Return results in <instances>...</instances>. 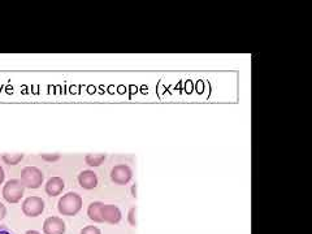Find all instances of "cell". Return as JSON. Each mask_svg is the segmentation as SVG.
I'll use <instances>...</instances> for the list:
<instances>
[{"label":"cell","instance_id":"17","mask_svg":"<svg viewBox=\"0 0 312 234\" xmlns=\"http://www.w3.org/2000/svg\"><path fill=\"white\" fill-rule=\"evenodd\" d=\"M0 234H13L11 230H9L7 226L4 225H0Z\"/></svg>","mask_w":312,"mask_h":234},{"label":"cell","instance_id":"3","mask_svg":"<svg viewBox=\"0 0 312 234\" xmlns=\"http://www.w3.org/2000/svg\"><path fill=\"white\" fill-rule=\"evenodd\" d=\"M24 185L18 180H9L3 187V197L8 203H18L24 197Z\"/></svg>","mask_w":312,"mask_h":234},{"label":"cell","instance_id":"12","mask_svg":"<svg viewBox=\"0 0 312 234\" xmlns=\"http://www.w3.org/2000/svg\"><path fill=\"white\" fill-rule=\"evenodd\" d=\"M3 162L6 163V164L8 165H17L21 160L24 159V155L23 153H6V155H3Z\"/></svg>","mask_w":312,"mask_h":234},{"label":"cell","instance_id":"11","mask_svg":"<svg viewBox=\"0 0 312 234\" xmlns=\"http://www.w3.org/2000/svg\"><path fill=\"white\" fill-rule=\"evenodd\" d=\"M104 160H106V155H103V153H89L85 158V162L90 167H99V165L103 164Z\"/></svg>","mask_w":312,"mask_h":234},{"label":"cell","instance_id":"18","mask_svg":"<svg viewBox=\"0 0 312 234\" xmlns=\"http://www.w3.org/2000/svg\"><path fill=\"white\" fill-rule=\"evenodd\" d=\"M4 177H6V174H4V170H3V168L0 167V184H3L4 182Z\"/></svg>","mask_w":312,"mask_h":234},{"label":"cell","instance_id":"2","mask_svg":"<svg viewBox=\"0 0 312 234\" xmlns=\"http://www.w3.org/2000/svg\"><path fill=\"white\" fill-rule=\"evenodd\" d=\"M43 176L42 170L36 167H25L21 170V184L28 189H38L42 186Z\"/></svg>","mask_w":312,"mask_h":234},{"label":"cell","instance_id":"8","mask_svg":"<svg viewBox=\"0 0 312 234\" xmlns=\"http://www.w3.org/2000/svg\"><path fill=\"white\" fill-rule=\"evenodd\" d=\"M78 182L84 189L92 190L98 186V177L92 170H84L78 174Z\"/></svg>","mask_w":312,"mask_h":234},{"label":"cell","instance_id":"13","mask_svg":"<svg viewBox=\"0 0 312 234\" xmlns=\"http://www.w3.org/2000/svg\"><path fill=\"white\" fill-rule=\"evenodd\" d=\"M81 234H102L101 229L96 228V226H85L84 229L81 230Z\"/></svg>","mask_w":312,"mask_h":234},{"label":"cell","instance_id":"10","mask_svg":"<svg viewBox=\"0 0 312 234\" xmlns=\"http://www.w3.org/2000/svg\"><path fill=\"white\" fill-rule=\"evenodd\" d=\"M104 203L102 202H94L87 208V215H89L90 220L95 221V223H103L102 219V208H103Z\"/></svg>","mask_w":312,"mask_h":234},{"label":"cell","instance_id":"6","mask_svg":"<svg viewBox=\"0 0 312 234\" xmlns=\"http://www.w3.org/2000/svg\"><path fill=\"white\" fill-rule=\"evenodd\" d=\"M121 211L119 209V207L113 206V204H104L103 208H102V219H103V223L108 224H119L121 221Z\"/></svg>","mask_w":312,"mask_h":234},{"label":"cell","instance_id":"4","mask_svg":"<svg viewBox=\"0 0 312 234\" xmlns=\"http://www.w3.org/2000/svg\"><path fill=\"white\" fill-rule=\"evenodd\" d=\"M45 211V202L39 197H29L23 203V212L28 218H36Z\"/></svg>","mask_w":312,"mask_h":234},{"label":"cell","instance_id":"9","mask_svg":"<svg viewBox=\"0 0 312 234\" xmlns=\"http://www.w3.org/2000/svg\"><path fill=\"white\" fill-rule=\"evenodd\" d=\"M64 180L60 177H51L47 182H46V192L50 197H57L60 192L64 190Z\"/></svg>","mask_w":312,"mask_h":234},{"label":"cell","instance_id":"19","mask_svg":"<svg viewBox=\"0 0 312 234\" xmlns=\"http://www.w3.org/2000/svg\"><path fill=\"white\" fill-rule=\"evenodd\" d=\"M25 234H41L38 230H28Z\"/></svg>","mask_w":312,"mask_h":234},{"label":"cell","instance_id":"1","mask_svg":"<svg viewBox=\"0 0 312 234\" xmlns=\"http://www.w3.org/2000/svg\"><path fill=\"white\" fill-rule=\"evenodd\" d=\"M59 212L65 216H74L82 208V198L77 192H67L57 203Z\"/></svg>","mask_w":312,"mask_h":234},{"label":"cell","instance_id":"5","mask_svg":"<svg viewBox=\"0 0 312 234\" xmlns=\"http://www.w3.org/2000/svg\"><path fill=\"white\" fill-rule=\"evenodd\" d=\"M133 177V172L130 168L125 164H119L112 169L111 180L117 185H126L130 182Z\"/></svg>","mask_w":312,"mask_h":234},{"label":"cell","instance_id":"20","mask_svg":"<svg viewBox=\"0 0 312 234\" xmlns=\"http://www.w3.org/2000/svg\"><path fill=\"white\" fill-rule=\"evenodd\" d=\"M135 185H133V187H131V191H133V197H136V192H135Z\"/></svg>","mask_w":312,"mask_h":234},{"label":"cell","instance_id":"16","mask_svg":"<svg viewBox=\"0 0 312 234\" xmlns=\"http://www.w3.org/2000/svg\"><path fill=\"white\" fill-rule=\"evenodd\" d=\"M6 213H7L6 206H4L3 203H0V220H3V219L6 218Z\"/></svg>","mask_w":312,"mask_h":234},{"label":"cell","instance_id":"14","mask_svg":"<svg viewBox=\"0 0 312 234\" xmlns=\"http://www.w3.org/2000/svg\"><path fill=\"white\" fill-rule=\"evenodd\" d=\"M42 159H45L46 162H57L59 159H60V155L59 153H43L42 155Z\"/></svg>","mask_w":312,"mask_h":234},{"label":"cell","instance_id":"7","mask_svg":"<svg viewBox=\"0 0 312 234\" xmlns=\"http://www.w3.org/2000/svg\"><path fill=\"white\" fill-rule=\"evenodd\" d=\"M43 231L45 234H64L65 233V223L60 218L51 216L46 219L43 224Z\"/></svg>","mask_w":312,"mask_h":234},{"label":"cell","instance_id":"15","mask_svg":"<svg viewBox=\"0 0 312 234\" xmlns=\"http://www.w3.org/2000/svg\"><path fill=\"white\" fill-rule=\"evenodd\" d=\"M135 213H136V208H130V211H129V215H128V220H129V224H130L131 226H136Z\"/></svg>","mask_w":312,"mask_h":234}]
</instances>
